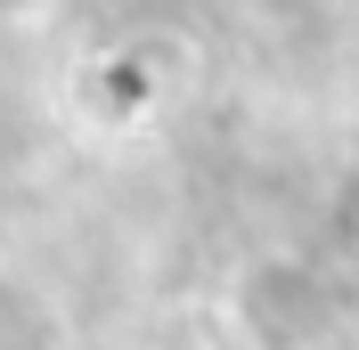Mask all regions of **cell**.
<instances>
[{
	"label": "cell",
	"mask_w": 359,
	"mask_h": 350,
	"mask_svg": "<svg viewBox=\"0 0 359 350\" xmlns=\"http://www.w3.org/2000/svg\"><path fill=\"white\" fill-rule=\"evenodd\" d=\"M0 350H66V318L17 277H0Z\"/></svg>",
	"instance_id": "3957f363"
},
{
	"label": "cell",
	"mask_w": 359,
	"mask_h": 350,
	"mask_svg": "<svg viewBox=\"0 0 359 350\" xmlns=\"http://www.w3.org/2000/svg\"><path fill=\"white\" fill-rule=\"evenodd\" d=\"M229 326L245 334V350H327L343 326V293L318 277L302 253H262L229 285Z\"/></svg>",
	"instance_id": "6da1fadb"
},
{
	"label": "cell",
	"mask_w": 359,
	"mask_h": 350,
	"mask_svg": "<svg viewBox=\"0 0 359 350\" xmlns=\"http://www.w3.org/2000/svg\"><path fill=\"white\" fill-rule=\"evenodd\" d=\"M82 106L98 114V122H139V114L156 106V66H147V49H107V57H90V74L82 82Z\"/></svg>",
	"instance_id": "7a4b0ae2"
}]
</instances>
